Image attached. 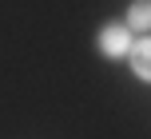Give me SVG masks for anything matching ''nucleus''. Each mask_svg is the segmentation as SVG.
<instances>
[{"label": "nucleus", "mask_w": 151, "mask_h": 139, "mask_svg": "<svg viewBox=\"0 0 151 139\" xmlns=\"http://www.w3.org/2000/svg\"><path fill=\"white\" fill-rule=\"evenodd\" d=\"M123 24L139 36H151V0H131L123 12Z\"/></svg>", "instance_id": "nucleus-3"}, {"label": "nucleus", "mask_w": 151, "mask_h": 139, "mask_svg": "<svg viewBox=\"0 0 151 139\" xmlns=\"http://www.w3.org/2000/svg\"><path fill=\"white\" fill-rule=\"evenodd\" d=\"M127 68H131V76L135 80H143V84H151V36H139V40H131V48H127Z\"/></svg>", "instance_id": "nucleus-2"}, {"label": "nucleus", "mask_w": 151, "mask_h": 139, "mask_svg": "<svg viewBox=\"0 0 151 139\" xmlns=\"http://www.w3.org/2000/svg\"><path fill=\"white\" fill-rule=\"evenodd\" d=\"M131 40H135V32L123 20H107L104 28L96 32V52L104 56V60H123L127 48H131Z\"/></svg>", "instance_id": "nucleus-1"}]
</instances>
